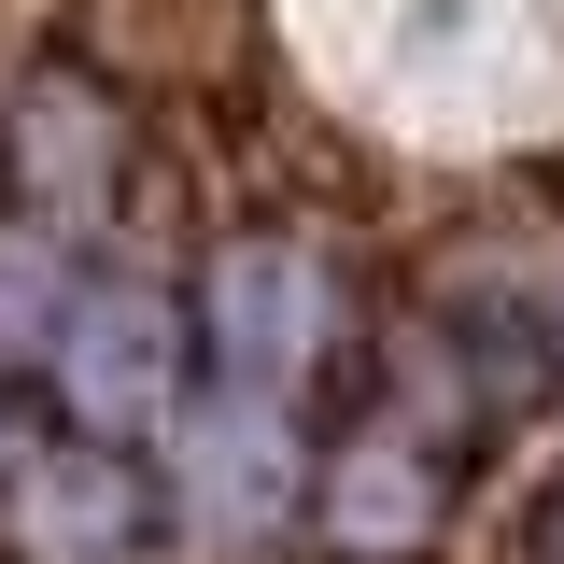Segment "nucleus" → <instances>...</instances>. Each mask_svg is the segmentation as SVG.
<instances>
[{"label": "nucleus", "mask_w": 564, "mask_h": 564, "mask_svg": "<svg viewBox=\"0 0 564 564\" xmlns=\"http://www.w3.org/2000/svg\"><path fill=\"white\" fill-rule=\"evenodd\" d=\"M325 325H339L325 254H296V240H226L212 254V367L240 395H296L311 352H325Z\"/></svg>", "instance_id": "nucleus-1"}, {"label": "nucleus", "mask_w": 564, "mask_h": 564, "mask_svg": "<svg viewBox=\"0 0 564 564\" xmlns=\"http://www.w3.org/2000/svg\"><path fill=\"white\" fill-rule=\"evenodd\" d=\"M57 410L85 437H141L170 410V296L155 282H85L57 325Z\"/></svg>", "instance_id": "nucleus-2"}, {"label": "nucleus", "mask_w": 564, "mask_h": 564, "mask_svg": "<svg viewBox=\"0 0 564 564\" xmlns=\"http://www.w3.org/2000/svg\"><path fill=\"white\" fill-rule=\"evenodd\" d=\"M437 522H452V480H437L423 423H367L339 466H325V536H339L352 564H423Z\"/></svg>", "instance_id": "nucleus-3"}, {"label": "nucleus", "mask_w": 564, "mask_h": 564, "mask_svg": "<svg viewBox=\"0 0 564 564\" xmlns=\"http://www.w3.org/2000/svg\"><path fill=\"white\" fill-rule=\"evenodd\" d=\"M282 494H296V437H282V395H212L198 437H184V508H198V536H269L282 522Z\"/></svg>", "instance_id": "nucleus-4"}, {"label": "nucleus", "mask_w": 564, "mask_h": 564, "mask_svg": "<svg viewBox=\"0 0 564 564\" xmlns=\"http://www.w3.org/2000/svg\"><path fill=\"white\" fill-rule=\"evenodd\" d=\"M14 536L43 564H128L141 551V480L113 452H43V466L14 480Z\"/></svg>", "instance_id": "nucleus-5"}, {"label": "nucleus", "mask_w": 564, "mask_h": 564, "mask_svg": "<svg viewBox=\"0 0 564 564\" xmlns=\"http://www.w3.org/2000/svg\"><path fill=\"white\" fill-rule=\"evenodd\" d=\"M14 170L57 212H99L113 198V99H99L85 70H43V85L14 99Z\"/></svg>", "instance_id": "nucleus-6"}, {"label": "nucleus", "mask_w": 564, "mask_h": 564, "mask_svg": "<svg viewBox=\"0 0 564 564\" xmlns=\"http://www.w3.org/2000/svg\"><path fill=\"white\" fill-rule=\"evenodd\" d=\"M57 325H70L57 240H43V226H0V367H29V352H57Z\"/></svg>", "instance_id": "nucleus-7"}, {"label": "nucleus", "mask_w": 564, "mask_h": 564, "mask_svg": "<svg viewBox=\"0 0 564 564\" xmlns=\"http://www.w3.org/2000/svg\"><path fill=\"white\" fill-rule=\"evenodd\" d=\"M508 564H564V480H536V508H522V536H508Z\"/></svg>", "instance_id": "nucleus-8"}, {"label": "nucleus", "mask_w": 564, "mask_h": 564, "mask_svg": "<svg viewBox=\"0 0 564 564\" xmlns=\"http://www.w3.org/2000/svg\"><path fill=\"white\" fill-rule=\"evenodd\" d=\"M141 14H170V29H184V14H198V0H141Z\"/></svg>", "instance_id": "nucleus-9"}]
</instances>
